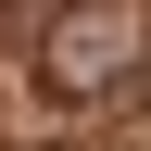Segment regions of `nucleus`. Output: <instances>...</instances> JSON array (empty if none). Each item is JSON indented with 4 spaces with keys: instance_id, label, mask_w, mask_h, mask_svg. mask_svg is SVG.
Segmentation results:
<instances>
[{
    "instance_id": "1",
    "label": "nucleus",
    "mask_w": 151,
    "mask_h": 151,
    "mask_svg": "<svg viewBox=\"0 0 151 151\" xmlns=\"http://www.w3.org/2000/svg\"><path fill=\"white\" fill-rule=\"evenodd\" d=\"M139 63H151V25L139 13H63V25L38 38V76H50L63 101H101V88H126Z\"/></svg>"
}]
</instances>
